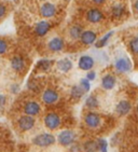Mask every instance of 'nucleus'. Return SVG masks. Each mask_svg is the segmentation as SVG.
Returning a JSON list of instances; mask_svg holds the SVG:
<instances>
[{"label": "nucleus", "instance_id": "obj_1", "mask_svg": "<svg viewBox=\"0 0 138 152\" xmlns=\"http://www.w3.org/2000/svg\"><path fill=\"white\" fill-rule=\"evenodd\" d=\"M55 137L54 135L49 134V133H44V134L37 135L34 139H32V142L34 145L38 147H49L51 145L55 143Z\"/></svg>", "mask_w": 138, "mask_h": 152}, {"label": "nucleus", "instance_id": "obj_2", "mask_svg": "<svg viewBox=\"0 0 138 152\" xmlns=\"http://www.w3.org/2000/svg\"><path fill=\"white\" fill-rule=\"evenodd\" d=\"M76 133L70 131V129H65L58 134V142L62 146H71L76 140Z\"/></svg>", "mask_w": 138, "mask_h": 152}, {"label": "nucleus", "instance_id": "obj_3", "mask_svg": "<svg viewBox=\"0 0 138 152\" xmlns=\"http://www.w3.org/2000/svg\"><path fill=\"white\" fill-rule=\"evenodd\" d=\"M44 124L49 129H56L61 124V118L58 114L50 112L44 118Z\"/></svg>", "mask_w": 138, "mask_h": 152}, {"label": "nucleus", "instance_id": "obj_4", "mask_svg": "<svg viewBox=\"0 0 138 152\" xmlns=\"http://www.w3.org/2000/svg\"><path fill=\"white\" fill-rule=\"evenodd\" d=\"M115 67L117 69V71H119L121 73H125L131 71L133 66H132V61H129L127 57H121V58L117 59Z\"/></svg>", "mask_w": 138, "mask_h": 152}, {"label": "nucleus", "instance_id": "obj_5", "mask_svg": "<svg viewBox=\"0 0 138 152\" xmlns=\"http://www.w3.org/2000/svg\"><path fill=\"white\" fill-rule=\"evenodd\" d=\"M100 115L99 114H97L96 112H88L86 113L84 118V122L85 124L90 127V129H96L98 126L100 125Z\"/></svg>", "mask_w": 138, "mask_h": 152}, {"label": "nucleus", "instance_id": "obj_6", "mask_svg": "<svg viewBox=\"0 0 138 152\" xmlns=\"http://www.w3.org/2000/svg\"><path fill=\"white\" fill-rule=\"evenodd\" d=\"M35 125V119L31 115H23L18 120V126L22 131H29Z\"/></svg>", "mask_w": 138, "mask_h": 152}, {"label": "nucleus", "instance_id": "obj_7", "mask_svg": "<svg viewBox=\"0 0 138 152\" xmlns=\"http://www.w3.org/2000/svg\"><path fill=\"white\" fill-rule=\"evenodd\" d=\"M93 66H94V59L92 58L91 56L83 55L80 57V59H79V68L80 69L88 71L93 68Z\"/></svg>", "mask_w": 138, "mask_h": 152}, {"label": "nucleus", "instance_id": "obj_8", "mask_svg": "<svg viewBox=\"0 0 138 152\" xmlns=\"http://www.w3.org/2000/svg\"><path fill=\"white\" fill-rule=\"evenodd\" d=\"M40 106H39L38 102H28L25 104L24 106V111L27 115H37L40 112Z\"/></svg>", "mask_w": 138, "mask_h": 152}, {"label": "nucleus", "instance_id": "obj_9", "mask_svg": "<svg viewBox=\"0 0 138 152\" xmlns=\"http://www.w3.org/2000/svg\"><path fill=\"white\" fill-rule=\"evenodd\" d=\"M131 109H132L131 102H127V100H121V102H118L117 107H115V111L120 117H123L131 111Z\"/></svg>", "mask_w": 138, "mask_h": 152}, {"label": "nucleus", "instance_id": "obj_10", "mask_svg": "<svg viewBox=\"0 0 138 152\" xmlns=\"http://www.w3.org/2000/svg\"><path fill=\"white\" fill-rule=\"evenodd\" d=\"M42 99L47 105H52V104H55L58 100V94L54 90H47V91L43 92Z\"/></svg>", "mask_w": 138, "mask_h": 152}, {"label": "nucleus", "instance_id": "obj_11", "mask_svg": "<svg viewBox=\"0 0 138 152\" xmlns=\"http://www.w3.org/2000/svg\"><path fill=\"white\" fill-rule=\"evenodd\" d=\"M86 18L91 23H98L104 18V14L98 9H91L86 13Z\"/></svg>", "mask_w": 138, "mask_h": 152}, {"label": "nucleus", "instance_id": "obj_12", "mask_svg": "<svg viewBox=\"0 0 138 152\" xmlns=\"http://www.w3.org/2000/svg\"><path fill=\"white\" fill-rule=\"evenodd\" d=\"M55 12V6H53L52 3H43L40 8V14L44 18H52L54 16Z\"/></svg>", "mask_w": 138, "mask_h": 152}, {"label": "nucleus", "instance_id": "obj_13", "mask_svg": "<svg viewBox=\"0 0 138 152\" xmlns=\"http://www.w3.org/2000/svg\"><path fill=\"white\" fill-rule=\"evenodd\" d=\"M97 36L93 30H85L83 31V34L81 35V41L82 43L86 44V45H90V44H93L96 41Z\"/></svg>", "mask_w": 138, "mask_h": 152}, {"label": "nucleus", "instance_id": "obj_14", "mask_svg": "<svg viewBox=\"0 0 138 152\" xmlns=\"http://www.w3.org/2000/svg\"><path fill=\"white\" fill-rule=\"evenodd\" d=\"M51 28V25L49 22H47V20H41V22H39V23H37V25H36L35 27V31L36 34L38 36H44L47 35V31L50 30Z\"/></svg>", "mask_w": 138, "mask_h": 152}, {"label": "nucleus", "instance_id": "obj_15", "mask_svg": "<svg viewBox=\"0 0 138 152\" xmlns=\"http://www.w3.org/2000/svg\"><path fill=\"white\" fill-rule=\"evenodd\" d=\"M115 85V78L112 75H106L105 77H103L101 79V86L105 90H112Z\"/></svg>", "mask_w": 138, "mask_h": 152}, {"label": "nucleus", "instance_id": "obj_16", "mask_svg": "<svg viewBox=\"0 0 138 152\" xmlns=\"http://www.w3.org/2000/svg\"><path fill=\"white\" fill-rule=\"evenodd\" d=\"M64 48V41L62 38H53L51 39L50 42H49V49L51 51H54V52H57V51H61Z\"/></svg>", "mask_w": 138, "mask_h": 152}, {"label": "nucleus", "instance_id": "obj_17", "mask_svg": "<svg viewBox=\"0 0 138 152\" xmlns=\"http://www.w3.org/2000/svg\"><path fill=\"white\" fill-rule=\"evenodd\" d=\"M11 66L15 71H22L25 68V61L21 56H14L11 61Z\"/></svg>", "mask_w": 138, "mask_h": 152}, {"label": "nucleus", "instance_id": "obj_18", "mask_svg": "<svg viewBox=\"0 0 138 152\" xmlns=\"http://www.w3.org/2000/svg\"><path fill=\"white\" fill-rule=\"evenodd\" d=\"M57 68H58V70L63 71V72H68L72 68V63L70 59L63 58L57 61Z\"/></svg>", "mask_w": 138, "mask_h": 152}, {"label": "nucleus", "instance_id": "obj_19", "mask_svg": "<svg viewBox=\"0 0 138 152\" xmlns=\"http://www.w3.org/2000/svg\"><path fill=\"white\" fill-rule=\"evenodd\" d=\"M124 13H125V8H124L123 4L118 3V4H115V6L112 7V15H113V18H120L121 16H123Z\"/></svg>", "mask_w": 138, "mask_h": 152}, {"label": "nucleus", "instance_id": "obj_20", "mask_svg": "<svg viewBox=\"0 0 138 152\" xmlns=\"http://www.w3.org/2000/svg\"><path fill=\"white\" fill-rule=\"evenodd\" d=\"M83 149L85 152H96L98 150V142L94 140L85 141L83 145Z\"/></svg>", "mask_w": 138, "mask_h": 152}, {"label": "nucleus", "instance_id": "obj_21", "mask_svg": "<svg viewBox=\"0 0 138 152\" xmlns=\"http://www.w3.org/2000/svg\"><path fill=\"white\" fill-rule=\"evenodd\" d=\"M113 35V31H109L108 34H106V35L104 36L103 38H100L99 40L97 41L96 43H95V47L97 48V49H100V48H104L105 45H106L107 43H108L109 39L111 38V36Z\"/></svg>", "mask_w": 138, "mask_h": 152}, {"label": "nucleus", "instance_id": "obj_22", "mask_svg": "<svg viewBox=\"0 0 138 152\" xmlns=\"http://www.w3.org/2000/svg\"><path fill=\"white\" fill-rule=\"evenodd\" d=\"M85 92L82 90V88L81 86H78V85H74V86H72V88H71V97L72 98H74V99H79V98H81V97L83 96V94H84Z\"/></svg>", "mask_w": 138, "mask_h": 152}, {"label": "nucleus", "instance_id": "obj_23", "mask_svg": "<svg viewBox=\"0 0 138 152\" xmlns=\"http://www.w3.org/2000/svg\"><path fill=\"white\" fill-rule=\"evenodd\" d=\"M69 34H70L71 38H74V39L81 38V35L83 34L82 28H81L80 26H78V25H74V26H72L70 28V30H69Z\"/></svg>", "mask_w": 138, "mask_h": 152}, {"label": "nucleus", "instance_id": "obj_24", "mask_svg": "<svg viewBox=\"0 0 138 152\" xmlns=\"http://www.w3.org/2000/svg\"><path fill=\"white\" fill-rule=\"evenodd\" d=\"M85 106L90 109H95L98 107V100L95 96H88L85 100Z\"/></svg>", "mask_w": 138, "mask_h": 152}, {"label": "nucleus", "instance_id": "obj_25", "mask_svg": "<svg viewBox=\"0 0 138 152\" xmlns=\"http://www.w3.org/2000/svg\"><path fill=\"white\" fill-rule=\"evenodd\" d=\"M53 64V61H49V59H42L38 63V68H40L41 70H47L51 67V65Z\"/></svg>", "mask_w": 138, "mask_h": 152}, {"label": "nucleus", "instance_id": "obj_26", "mask_svg": "<svg viewBox=\"0 0 138 152\" xmlns=\"http://www.w3.org/2000/svg\"><path fill=\"white\" fill-rule=\"evenodd\" d=\"M97 142H98V150L100 152H108V142L106 139L100 138L97 140Z\"/></svg>", "mask_w": 138, "mask_h": 152}, {"label": "nucleus", "instance_id": "obj_27", "mask_svg": "<svg viewBox=\"0 0 138 152\" xmlns=\"http://www.w3.org/2000/svg\"><path fill=\"white\" fill-rule=\"evenodd\" d=\"M129 49L134 54H138V37L133 38L129 42Z\"/></svg>", "mask_w": 138, "mask_h": 152}, {"label": "nucleus", "instance_id": "obj_28", "mask_svg": "<svg viewBox=\"0 0 138 152\" xmlns=\"http://www.w3.org/2000/svg\"><path fill=\"white\" fill-rule=\"evenodd\" d=\"M80 86L82 88V90L84 92H88L90 88H91V83H90V80H88L86 78L85 79L80 80Z\"/></svg>", "mask_w": 138, "mask_h": 152}, {"label": "nucleus", "instance_id": "obj_29", "mask_svg": "<svg viewBox=\"0 0 138 152\" xmlns=\"http://www.w3.org/2000/svg\"><path fill=\"white\" fill-rule=\"evenodd\" d=\"M8 50V43L3 39H0V54H4Z\"/></svg>", "mask_w": 138, "mask_h": 152}, {"label": "nucleus", "instance_id": "obj_30", "mask_svg": "<svg viewBox=\"0 0 138 152\" xmlns=\"http://www.w3.org/2000/svg\"><path fill=\"white\" fill-rule=\"evenodd\" d=\"M95 78H96V72H95V71H90V72H88V75H86V79L90 80V81L95 80Z\"/></svg>", "mask_w": 138, "mask_h": 152}, {"label": "nucleus", "instance_id": "obj_31", "mask_svg": "<svg viewBox=\"0 0 138 152\" xmlns=\"http://www.w3.org/2000/svg\"><path fill=\"white\" fill-rule=\"evenodd\" d=\"M6 12H7L6 7L3 6L2 3H0V18L4 16V14H6Z\"/></svg>", "mask_w": 138, "mask_h": 152}, {"label": "nucleus", "instance_id": "obj_32", "mask_svg": "<svg viewBox=\"0 0 138 152\" xmlns=\"http://www.w3.org/2000/svg\"><path fill=\"white\" fill-rule=\"evenodd\" d=\"M4 104H6V96H3V95L0 94V109L3 108Z\"/></svg>", "mask_w": 138, "mask_h": 152}, {"label": "nucleus", "instance_id": "obj_33", "mask_svg": "<svg viewBox=\"0 0 138 152\" xmlns=\"http://www.w3.org/2000/svg\"><path fill=\"white\" fill-rule=\"evenodd\" d=\"M93 2H95L96 4H101V3L105 2V0H92Z\"/></svg>", "mask_w": 138, "mask_h": 152}, {"label": "nucleus", "instance_id": "obj_34", "mask_svg": "<svg viewBox=\"0 0 138 152\" xmlns=\"http://www.w3.org/2000/svg\"><path fill=\"white\" fill-rule=\"evenodd\" d=\"M134 8H135V10L138 12V0H136L135 3H134Z\"/></svg>", "mask_w": 138, "mask_h": 152}, {"label": "nucleus", "instance_id": "obj_35", "mask_svg": "<svg viewBox=\"0 0 138 152\" xmlns=\"http://www.w3.org/2000/svg\"><path fill=\"white\" fill-rule=\"evenodd\" d=\"M137 112H138V106H137Z\"/></svg>", "mask_w": 138, "mask_h": 152}]
</instances>
